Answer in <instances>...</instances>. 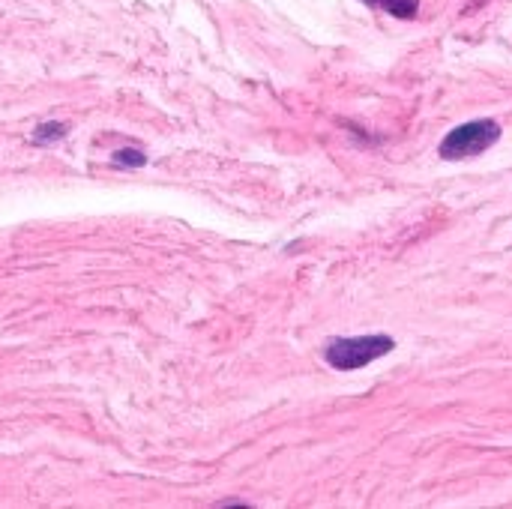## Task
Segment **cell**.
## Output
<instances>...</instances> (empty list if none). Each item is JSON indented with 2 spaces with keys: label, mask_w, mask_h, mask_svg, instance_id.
<instances>
[{
  "label": "cell",
  "mask_w": 512,
  "mask_h": 509,
  "mask_svg": "<svg viewBox=\"0 0 512 509\" xmlns=\"http://www.w3.org/2000/svg\"><path fill=\"white\" fill-rule=\"evenodd\" d=\"M393 351L390 336H357V339H333L324 351L327 363L339 372H354L369 366L372 360H381Z\"/></svg>",
  "instance_id": "6da1fadb"
},
{
  "label": "cell",
  "mask_w": 512,
  "mask_h": 509,
  "mask_svg": "<svg viewBox=\"0 0 512 509\" xmlns=\"http://www.w3.org/2000/svg\"><path fill=\"white\" fill-rule=\"evenodd\" d=\"M498 138H501V123H495V120H471V123L456 126L441 141L438 150H441L444 159L459 162V159H471V156L486 153L492 144H498Z\"/></svg>",
  "instance_id": "7a4b0ae2"
},
{
  "label": "cell",
  "mask_w": 512,
  "mask_h": 509,
  "mask_svg": "<svg viewBox=\"0 0 512 509\" xmlns=\"http://www.w3.org/2000/svg\"><path fill=\"white\" fill-rule=\"evenodd\" d=\"M363 3L378 6V9H384V12L396 15V18H414L417 9H420V0H363Z\"/></svg>",
  "instance_id": "3957f363"
},
{
  "label": "cell",
  "mask_w": 512,
  "mask_h": 509,
  "mask_svg": "<svg viewBox=\"0 0 512 509\" xmlns=\"http://www.w3.org/2000/svg\"><path fill=\"white\" fill-rule=\"evenodd\" d=\"M63 135H66V126L51 120V123H39V126L33 129L30 141H33V144H54V141H63Z\"/></svg>",
  "instance_id": "277c9868"
},
{
  "label": "cell",
  "mask_w": 512,
  "mask_h": 509,
  "mask_svg": "<svg viewBox=\"0 0 512 509\" xmlns=\"http://www.w3.org/2000/svg\"><path fill=\"white\" fill-rule=\"evenodd\" d=\"M114 162L123 165V168H144L147 165V156L141 150H135V147H123V150L114 153Z\"/></svg>",
  "instance_id": "5b68a950"
}]
</instances>
